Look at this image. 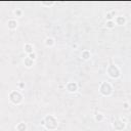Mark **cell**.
Here are the masks:
<instances>
[{
  "label": "cell",
  "mask_w": 131,
  "mask_h": 131,
  "mask_svg": "<svg viewBox=\"0 0 131 131\" xmlns=\"http://www.w3.org/2000/svg\"><path fill=\"white\" fill-rule=\"evenodd\" d=\"M14 14H16L17 17H21V16H22V10H21V9H17V10L14 11Z\"/></svg>",
  "instance_id": "18"
},
{
  "label": "cell",
  "mask_w": 131,
  "mask_h": 131,
  "mask_svg": "<svg viewBox=\"0 0 131 131\" xmlns=\"http://www.w3.org/2000/svg\"><path fill=\"white\" fill-rule=\"evenodd\" d=\"M28 57H29V59H31L32 61H35V60L37 59V54H36L35 52H32V53L28 54Z\"/></svg>",
  "instance_id": "17"
},
{
  "label": "cell",
  "mask_w": 131,
  "mask_h": 131,
  "mask_svg": "<svg viewBox=\"0 0 131 131\" xmlns=\"http://www.w3.org/2000/svg\"><path fill=\"white\" fill-rule=\"evenodd\" d=\"M7 25H8V28H9V29L13 30V29H17V27H18V22H17L16 20H9Z\"/></svg>",
  "instance_id": "10"
},
{
  "label": "cell",
  "mask_w": 131,
  "mask_h": 131,
  "mask_svg": "<svg viewBox=\"0 0 131 131\" xmlns=\"http://www.w3.org/2000/svg\"><path fill=\"white\" fill-rule=\"evenodd\" d=\"M17 130L18 131H27V125L24 122H21L17 125Z\"/></svg>",
  "instance_id": "11"
},
{
  "label": "cell",
  "mask_w": 131,
  "mask_h": 131,
  "mask_svg": "<svg viewBox=\"0 0 131 131\" xmlns=\"http://www.w3.org/2000/svg\"><path fill=\"white\" fill-rule=\"evenodd\" d=\"M41 124L48 130H55L57 128V126H59V121L52 115H48L42 120Z\"/></svg>",
  "instance_id": "1"
},
{
  "label": "cell",
  "mask_w": 131,
  "mask_h": 131,
  "mask_svg": "<svg viewBox=\"0 0 131 131\" xmlns=\"http://www.w3.org/2000/svg\"><path fill=\"white\" fill-rule=\"evenodd\" d=\"M90 56H91V53H90V51H88V50H83L82 53H81V57H82L83 60H85V61L89 60Z\"/></svg>",
  "instance_id": "7"
},
{
  "label": "cell",
  "mask_w": 131,
  "mask_h": 131,
  "mask_svg": "<svg viewBox=\"0 0 131 131\" xmlns=\"http://www.w3.org/2000/svg\"><path fill=\"white\" fill-rule=\"evenodd\" d=\"M115 22H116V24H117V25L122 26V25H125V23H126V19H125L124 17H117V18H116V20H115Z\"/></svg>",
  "instance_id": "9"
},
{
  "label": "cell",
  "mask_w": 131,
  "mask_h": 131,
  "mask_svg": "<svg viewBox=\"0 0 131 131\" xmlns=\"http://www.w3.org/2000/svg\"><path fill=\"white\" fill-rule=\"evenodd\" d=\"M116 13L113 11V12H111V13H107V19H108V21H113V19H114V16H115Z\"/></svg>",
  "instance_id": "16"
},
{
  "label": "cell",
  "mask_w": 131,
  "mask_h": 131,
  "mask_svg": "<svg viewBox=\"0 0 131 131\" xmlns=\"http://www.w3.org/2000/svg\"><path fill=\"white\" fill-rule=\"evenodd\" d=\"M44 43H45V45H46V46L51 47V46H53V45H54V39H53V38H49V37H47V38L45 39Z\"/></svg>",
  "instance_id": "8"
},
{
  "label": "cell",
  "mask_w": 131,
  "mask_h": 131,
  "mask_svg": "<svg viewBox=\"0 0 131 131\" xmlns=\"http://www.w3.org/2000/svg\"><path fill=\"white\" fill-rule=\"evenodd\" d=\"M107 73L111 78H118L121 75V71L116 65H110L107 69Z\"/></svg>",
  "instance_id": "4"
},
{
  "label": "cell",
  "mask_w": 131,
  "mask_h": 131,
  "mask_svg": "<svg viewBox=\"0 0 131 131\" xmlns=\"http://www.w3.org/2000/svg\"><path fill=\"white\" fill-rule=\"evenodd\" d=\"M113 127L115 128V130L117 131H121L125 128V122L121 119H116L114 122H113Z\"/></svg>",
  "instance_id": "5"
},
{
  "label": "cell",
  "mask_w": 131,
  "mask_h": 131,
  "mask_svg": "<svg viewBox=\"0 0 131 131\" xmlns=\"http://www.w3.org/2000/svg\"><path fill=\"white\" fill-rule=\"evenodd\" d=\"M67 89L69 92H76L78 89V85L76 82H70L67 85Z\"/></svg>",
  "instance_id": "6"
},
{
  "label": "cell",
  "mask_w": 131,
  "mask_h": 131,
  "mask_svg": "<svg viewBox=\"0 0 131 131\" xmlns=\"http://www.w3.org/2000/svg\"><path fill=\"white\" fill-rule=\"evenodd\" d=\"M128 108H129V105H128L127 103H125V104H124V109H126V110H127Z\"/></svg>",
  "instance_id": "19"
},
{
  "label": "cell",
  "mask_w": 131,
  "mask_h": 131,
  "mask_svg": "<svg viewBox=\"0 0 131 131\" xmlns=\"http://www.w3.org/2000/svg\"><path fill=\"white\" fill-rule=\"evenodd\" d=\"M9 100L13 104V105H20L23 101V95L21 94L20 91L18 90H13L9 93Z\"/></svg>",
  "instance_id": "3"
},
{
  "label": "cell",
  "mask_w": 131,
  "mask_h": 131,
  "mask_svg": "<svg viewBox=\"0 0 131 131\" xmlns=\"http://www.w3.org/2000/svg\"><path fill=\"white\" fill-rule=\"evenodd\" d=\"M33 49H34V48H33V45H32V44H29V43H28V44H26V45H25V47H24V50H25L28 54H30V53L34 52V51H33Z\"/></svg>",
  "instance_id": "12"
},
{
  "label": "cell",
  "mask_w": 131,
  "mask_h": 131,
  "mask_svg": "<svg viewBox=\"0 0 131 131\" xmlns=\"http://www.w3.org/2000/svg\"><path fill=\"white\" fill-rule=\"evenodd\" d=\"M106 26H107V28H109V29H113V28L115 27V22H114V21H108L107 24H106Z\"/></svg>",
  "instance_id": "14"
},
{
  "label": "cell",
  "mask_w": 131,
  "mask_h": 131,
  "mask_svg": "<svg viewBox=\"0 0 131 131\" xmlns=\"http://www.w3.org/2000/svg\"><path fill=\"white\" fill-rule=\"evenodd\" d=\"M99 92L104 95V96H110L113 92V88L112 85L108 82H103L99 86Z\"/></svg>",
  "instance_id": "2"
},
{
  "label": "cell",
  "mask_w": 131,
  "mask_h": 131,
  "mask_svg": "<svg viewBox=\"0 0 131 131\" xmlns=\"http://www.w3.org/2000/svg\"><path fill=\"white\" fill-rule=\"evenodd\" d=\"M95 120H96V121H98V122H101V121L104 120V115H103L101 113L96 114V115H95Z\"/></svg>",
  "instance_id": "15"
},
{
  "label": "cell",
  "mask_w": 131,
  "mask_h": 131,
  "mask_svg": "<svg viewBox=\"0 0 131 131\" xmlns=\"http://www.w3.org/2000/svg\"><path fill=\"white\" fill-rule=\"evenodd\" d=\"M24 64H25V66H26L27 68H31V67L33 66V64H34V61H32V60L29 59V57H26V59L24 60Z\"/></svg>",
  "instance_id": "13"
}]
</instances>
